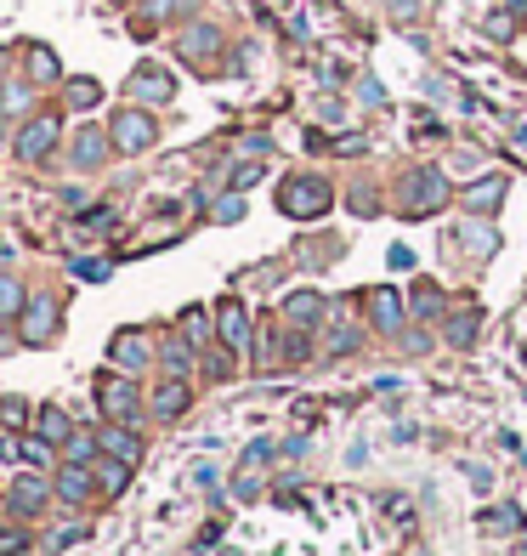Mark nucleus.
<instances>
[{"label": "nucleus", "instance_id": "nucleus-21", "mask_svg": "<svg viewBox=\"0 0 527 556\" xmlns=\"http://www.w3.org/2000/svg\"><path fill=\"white\" fill-rule=\"evenodd\" d=\"M476 330H482V313H476V307H471V313H459L454 323H448V341H454V347H465V341H471Z\"/></svg>", "mask_w": 527, "mask_h": 556}, {"label": "nucleus", "instance_id": "nucleus-6", "mask_svg": "<svg viewBox=\"0 0 527 556\" xmlns=\"http://www.w3.org/2000/svg\"><path fill=\"white\" fill-rule=\"evenodd\" d=\"M215 323H222V347L227 352H244V347H250V313H244L239 301H222Z\"/></svg>", "mask_w": 527, "mask_h": 556}, {"label": "nucleus", "instance_id": "nucleus-25", "mask_svg": "<svg viewBox=\"0 0 527 556\" xmlns=\"http://www.w3.org/2000/svg\"><path fill=\"white\" fill-rule=\"evenodd\" d=\"M28 74H35V80H57V57L45 52V45H35V52H28Z\"/></svg>", "mask_w": 527, "mask_h": 556}, {"label": "nucleus", "instance_id": "nucleus-19", "mask_svg": "<svg viewBox=\"0 0 527 556\" xmlns=\"http://www.w3.org/2000/svg\"><path fill=\"white\" fill-rule=\"evenodd\" d=\"M91 483H97V477H91V471H80V466H63V477H57L63 500H85V494H91Z\"/></svg>", "mask_w": 527, "mask_h": 556}, {"label": "nucleus", "instance_id": "nucleus-11", "mask_svg": "<svg viewBox=\"0 0 527 556\" xmlns=\"http://www.w3.org/2000/svg\"><path fill=\"white\" fill-rule=\"evenodd\" d=\"M182 409H188V380H165L159 392H153V414H159V421H176Z\"/></svg>", "mask_w": 527, "mask_h": 556}, {"label": "nucleus", "instance_id": "nucleus-34", "mask_svg": "<svg viewBox=\"0 0 527 556\" xmlns=\"http://www.w3.org/2000/svg\"><path fill=\"white\" fill-rule=\"evenodd\" d=\"M182 335H193V341H205V318H199V313H188V318H182Z\"/></svg>", "mask_w": 527, "mask_h": 556}, {"label": "nucleus", "instance_id": "nucleus-7", "mask_svg": "<svg viewBox=\"0 0 527 556\" xmlns=\"http://www.w3.org/2000/svg\"><path fill=\"white\" fill-rule=\"evenodd\" d=\"M108 358L126 369V375H136V369L148 364V335H142V330H119L114 347H108Z\"/></svg>", "mask_w": 527, "mask_h": 556}, {"label": "nucleus", "instance_id": "nucleus-27", "mask_svg": "<svg viewBox=\"0 0 527 556\" xmlns=\"http://www.w3.org/2000/svg\"><path fill=\"white\" fill-rule=\"evenodd\" d=\"M465 244H471L476 256H493V244H499V239H493L488 227H465Z\"/></svg>", "mask_w": 527, "mask_h": 556}, {"label": "nucleus", "instance_id": "nucleus-32", "mask_svg": "<svg viewBox=\"0 0 527 556\" xmlns=\"http://www.w3.org/2000/svg\"><path fill=\"white\" fill-rule=\"evenodd\" d=\"M392 267H397V273L414 267V250H409V244H392Z\"/></svg>", "mask_w": 527, "mask_h": 556}, {"label": "nucleus", "instance_id": "nucleus-33", "mask_svg": "<svg viewBox=\"0 0 527 556\" xmlns=\"http://www.w3.org/2000/svg\"><path fill=\"white\" fill-rule=\"evenodd\" d=\"M255 176H261V165H239V171H232V188H250Z\"/></svg>", "mask_w": 527, "mask_h": 556}, {"label": "nucleus", "instance_id": "nucleus-23", "mask_svg": "<svg viewBox=\"0 0 527 556\" xmlns=\"http://www.w3.org/2000/svg\"><path fill=\"white\" fill-rule=\"evenodd\" d=\"M23 313V290L18 278H0V318H18Z\"/></svg>", "mask_w": 527, "mask_h": 556}, {"label": "nucleus", "instance_id": "nucleus-1", "mask_svg": "<svg viewBox=\"0 0 527 556\" xmlns=\"http://www.w3.org/2000/svg\"><path fill=\"white\" fill-rule=\"evenodd\" d=\"M335 205V188L323 176H289L284 188H278V210L296 216V222H312V216H323Z\"/></svg>", "mask_w": 527, "mask_h": 556}, {"label": "nucleus", "instance_id": "nucleus-2", "mask_svg": "<svg viewBox=\"0 0 527 556\" xmlns=\"http://www.w3.org/2000/svg\"><path fill=\"white\" fill-rule=\"evenodd\" d=\"M57 313H63V307L57 301H28L23 313H18V341H28V347H40V341H52V330H57Z\"/></svg>", "mask_w": 527, "mask_h": 556}, {"label": "nucleus", "instance_id": "nucleus-28", "mask_svg": "<svg viewBox=\"0 0 527 556\" xmlns=\"http://www.w3.org/2000/svg\"><path fill=\"white\" fill-rule=\"evenodd\" d=\"M74 278H85V284H97V278H108V261H97V256L74 261Z\"/></svg>", "mask_w": 527, "mask_h": 556}, {"label": "nucleus", "instance_id": "nucleus-14", "mask_svg": "<svg viewBox=\"0 0 527 556\" xmlns=\"http://www.w3.org/2000/svg\"><path fill=\"white\" fill-rule=\"evenodd\" d=\"M12 505H18L23 517H35L40 505H45V488L35 483V477H18V483H12Z\"/></svg>", "mask_w": 527, "mask_h": 556}, {"label": "nucleus", "instance_id": "nucleus-24", "mask_svg": "<svg viewBox=\"0 0 527 556\" xmlns=\"http://www.w3.org/2000/svg\"><path fill=\"white\" fill-rule=\"evenodd\" d=\"M97 97H102L97 80H69V102L74 108H97Z\"/></svg>", "mask_w": 527, "mask_h": 556}, {"label": "nucleus", "instance_id": "nucleus-3", "mask_svg": "<svg viewBox=\"0 0 527 556\" xmlns=\"http://www.w3.org/2000/svg\"><path fill=\"white\" fill-rule=\"evenodd\" d=\"M114 148L119 153H142L153 148V119L142 108H126V114H114Z\"/></svg>", "mask_w": 527, "mask_h": 556}, {"label": "nucleus", "instance_id": "nucleus-22", "mask_svg": "<svg viewBox=\"0 0 527 556\" xmlns=\"http://www.w3.org/2000/svg\"><path fill=\"white\" fill-rule=\"evenodd\" d=\"M414 313H420V318H437L442 313V290L437 284H420V290H414Z\"/></svg>", "mask_w": 527, "mask_h": 556}, {"label": "nucleus", "instance_id": "nucleus-20", "mask_svg": "<svg viewBox=\"0 0 527 556\" xmlns=\"http://www.w3.org/2000/svg\"><path fill=\"white\" fill-rule=\"evenodd\" d=\"M397 296H392V290H375V323H380V330H397V323H402V313H397Z\"/></svg>", "mask_w": 527, "mask_h": 556}, {"label": "nucleus", "instance_id": "nucleus-12", "mask_svg": "<svg viewBox=\"0 0 527 556\" xmlns=\"http://www.w3.org/2000/svg\"><path fill=\"white\" fill-rule=\"evenodd\" d=\"M102 449L114 454V460H126V466H136V460H142V443H136V431H126V426H108V431H102Z\"/></svg>", "mask_w": 527, "mask_h": 556}, {"label": "nucleus", "instance_id": "nucleus-15", "mask_svg": "<svg viewBox=\"0 0 527 556\" xmlns=\"http://www.w3.org/2000/svg\"><path fill=\"white\" fill-rule=\"evenodd\" d=\"M499 199H505V176H482V182L471 188V210H476V216H488L493 205H499Z\"/></svg>", "mask_w": 527, "mask_h": 556}, {"label": "nucleus", "instance_id": "nucleus-10", "mask_svg": "<svg viewBox=\"0 0 527 556\" xmlns=\"http://www.w3.org/2000/svg\"><path fill=\"white\" fill-rule=\"evenodd\" d=\"M323 313V301L312 296V290H296V296H284V323H296V330H312Z\"/></svg>", "mask_w": 527, "mask_h": 556}, {"label": "nucleus", "instance_id": "nucleus-17", "mask_svg": "<svg viewBox=\"0 0 527 556\" xmlns=\"http://www.w3.org/2000/svg\"><path fill=\"white\" fill-rule=\"evenodd\" d=\"M40 437H45V443H69V437H74L69 414H63V409H40Z\"/></svg>", "mask_w": 527, "mask_h": 556}, {"label": "nucleus", "instance_id": "nucleus-18", "mask_svg": "<svg viewBox=\"0 0 527 556\" xmlns=\"http://www.w3.org/2000/svg\"><path fill=\"white\" fill-rule=\"evenodd\" d=\"M91 477H97V488H108V494H119V488H126V483H131V466H126V460H102V466H97V471H91Z\"/></svg>", "mask_w": 527, "mask_h": 556}, {"label": "nucleus", "instance_id": "nucleus-30", "mask_svg": "<svg viewBox=\"0 0 527 556\" xmlns=\"http://www.w3.org/2000/svg\"><path fill=\"white\" fill-rule=\"evenodd\" d=\"M23 551H28L23 534H6V528H0V556H23Z\"/></svg>", "mask_w": 527, "mask_h": 556}, {"label": "nucleus", "instance_id": "nucleus-26", "mask_svg": "<svg viewBox=\"0 0 527 556\" xmlns=\"http://www.w3.org/2000/svg\"><path fill=\"white\" fill-rule=\"evenodd\" d=\"M239 216H244V188H232L222 205H215V222H239Z\"/></svg>", "mask_w": 527, "mask_h": 556}, {"label": "nucleus", "instance_id": "nucleus-16", "mask_svg": "<svg viewBox=\"0 0 527 556\" xmlns=\"http://www.w3.org/2000/svg\"><path fill=\"white\" fill-rule=\"evenodd\" d=\"M102 153H108V136H102V131H80V143H74V159H80L85 171H91V165H102Z\"/></svg>", "mask_w": 527, "mask_h": 556}, {"label": "nucleus", "instance_id": "nucleus-31", "mask_svg": "<svg viewBox=\"0 0 527 556\" xmlns=\"http://www.w3.org/2000/svg\"><path fill=\"white\" fill-rule=\"evenodd\" d=\"M80 539H85V528H80V522H69V528H63V534H57V539H52V545H57V551H63V545H80Z\"/></svg>", "mask_w": 527, "mask_h": 556}, {"label": "nucleus", "instance_id": "nucleus-8", "mask_svg": "<svg viewBox=\"0 0 527 556\" xmlns=\"http://www.w3.org/2000/svg\"><path fill=\"white\" fill-rule=\"evenodd\" d=\"M102 409L114 414V421H131V414H136V386H131V375L102 380Z\"/></svg>", "mask_w": 527, "mask_h": 556}, {"label": "nucleus", "instance_id": "nucleus-5", "mask_svg": "<svg viewBox=\"0 0 527 556\" xmlns=\"http://www.w3.org/2000/svg\"><path fill=\"white\" fill-rule=\"evenodd\" d=\"M409 205L414 210H442L448 205V176L442 171H420L409 182Z\"/></svg>", "mask_w": 527, "mask_h": 556}, {"label": "nucleus", "instance_id": "nucleus-13", "mask_svg": "<svg viewBox=\"0 0 527 556\" xmlns=\"http://www.w3.org/2000/svg\"><path fill=\"white\" fill-rule=\"evenodd\" d=\"M215 29H188V35H182V57H188V63H210L215 57Z\"/></svg>", "mask_w": 527, "mask_h": 556}, {"label": "nucleus", "instance_id": "nucleus-4", "mask_svg": "<svg viewBox=\"0 0 527 556\" xmlns=\"http://www.w3.org/2000/svg\"><path fill=\"white\" fill-rule=\"evenodd\" d=\"M57 131H63V126H57V119H52V114H40V119H28V126L18 131V159H28V165H35V159H45V153H52V148H57Z\"/></svg>", "mask_w": 527, "mask_h": 556}, {"label": "nucleus", "instance_id": "nucleus-29", "mask_svg": "<svg viewBox=\"0 0 527 556\" xmlns=\"http://www.w3.org/2000/svg\"><path fill=\"white\" fill-rule=\"evenodd\" d=\"M97 443H102V437H69V460H74V466H85Z\"/></svg>", "mask_w": 527, "mask_h": 556}, {"label": "nucleus", "instance_id": "nucleus-9", "mask_svg": "<svg viewBox=\"0 0 527 556\" xmlns=\"http://www.w3.org/2000/svg\"><path fill=\"white\" fill-rule=\"evenodd\" d=\"M131 91H136L142 102H170V91H176V86H170L165 69H136V74H131Z\"/></svg>", "mask_w": 527, "mask_h": 556}]
</instances>
